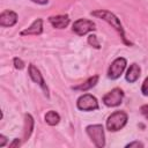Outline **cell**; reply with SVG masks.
Segmentation results:
<instances>
[{
	"label": "cell",
	"instance_id": "obj_1",
	"mask_svg": "<svg viewBox=\"0 0 148 148\" xmlns=\"http://www.w3.org/2000/svg\"><path fill=\"white\" fill-rule=\"evenodd\" d=\"M91 15H92V16H96V17H98V18H101V20L108 22L110 25H112V27L114 28V30H117V32L120 35V38L123 39V42H124L125 44H127V45H131V42L127 40L126 37H125L124 28H123V25H121V23H120V20H119L113 13H111V12H109V10H105V9H98V10L91 12Z\"/></svg>",
	"mask_w": 148,
	"mask_h": 148
},
{
	"label": "cell",
	"instance_id": "obj_2",
	"mask_svg": "<svg viewBox=\"0 0 148 148\" xmlns=\"http://www.w3.org/2000/svg\"><path fill=\"white\" fill-rule=\"evenodd\" d=\"M127 113L124 111H114L111 113L106 120V127L110 132H116L121 130L127 123Z\"/></svg>",
	"mask_w": 148,
	"mask_h": 148
},
{
	"label": "cell",
	"instance_id": "obj_3",
	"mask_svg": "<svg viewBox=\"0 0 148 148\" xmlns=\"http://www.w3.org/2000/svg\"><path fill=\"white\" fill-rule=\"evenodd\" d=\"M87 134L90 136L91 141L94 145L98 148H102L105 146V138H104V130L103 126L97 124V125H89L86 128Z\"/></svg>",
	"mask_w": 148,
	"mask_h": 148
},
{
	"label": "cell",
	"instance_id": "obj_4",
	"mask_svg": "<svg viewBox=\"0 0 148 148\" xmlns=\"http://www.w3.org/2000/svg\"><path fill=\"white\" fill-rule=\"evenodd\" d=\"M76 106L79 110L82 111H94L98 109V102L95 96L90 94H84L79 97L76 102Z\"/></svg>",
	"mask_w": 148,
	"mask_h": 148
},
{
	"label": "cell",
	"instance_id": "obj_5",
	"mask_svg": "<svg viewBox=\"0 0 148 148\" xmlns=\"http://www.w3.org/2000/svg\"><path fill=\"white\" fill-rule=\"evenodd\" d=\"M124 98V91L120 88H113L103 96V102L106 106H118Z\"/></svg>",
	"mask_w": 148,
	"mask_h": 148
},
{
	"label": "cell",
	"instance_id": "obj_6",
	"mask_svg": "<svg viewBox=\"0 0 148 148\" xmlns=\"http://www.w3.org/2000/svg\"><path fill=\"white\" fill-rule=\"evenodd\" d=\"M95 29V23L86 18H79L73 24V31L79 36H83L90 31H94Z\"/></svg>",
	"mask_w": 148,
	"mask_h": 148
},
{
	"label": "cell",
	"instance_id": "obj_7",
	"mask_svg": "<svg viewBox=\"0 0 148 148\" xmlns=\"http://www.w3.org/2000/svg\"><path fill=\"white\" fill-rule=\"evenodd\" d=\"M125 67H126V59L123 58V57L117 58L116 60H113V62H112L111 66L109 67L108 76H109L111 80L118 79V77L121 75V73L124 72Z\"/></svg>",
	"mask_w": 148,
	"mask_h": 148
},
{
	"label": "cell",
	"instance_id": "obj_8",
	"mask_svg": "<svg viewBox=\"0 0 148 148\" xmlns=\"http://www.w3.org/2000/svg\"><path fill=\"white\" fill-rule=\"evenodd\" d=\"M29 76L31 77V80L34 82H36V83H38L40 86V88L44 90L45 96L49 97V88H47V86H46V83H45V81H44V79H43L39 69L35 65H32V64L29 65Z\"/></svg>",
	"mask_w": 148,
	"mask_h": 148
},
{
	"label": "cell",
	"instance_id": "obj_9",
	"mask_svg": "<svg viewBox=\"0 0 148 148\" xmlns=\"http://www.w3.org/2000/svg\"><path fill=\"white\" fill-rule=\"evenodd\" d=\"M17 22V15L13 10H3L0 14V25L1 27H13Z\"/></svg>",
	"mask_w": 148,
	"mask_h": 148
},
{
	"label": "cell",
	"instance_id": "obj_10",
	"mask_svg": "<svg viewBox=\"0 0 148 148\" xmlns=\"http://www.w3.org/2000/svg\"><path fill=\"white\" fill-rule=\"evenodd\" d=\"M42 32H43V20L37 18L32 22V24L29 28L22 30L21 35L22 36H25V35H36L37 36V35H40Z\"/></svg>",
	"mask_w": 148,
	"mask_h": 148
},
{
	"label": "cell",
	"instance_id": "obj_11",
	"mask_svg": "<svg viewBox=\"0 0 148 148\" xmlns=\"http://www.w3.org/2000/svg\"><path fill=\"white\" fill-rule=\"evenodd\" d=\"M50 23L57 28V29H64L68 25L69 23V17L68 15H56V16H50L49 17Z\"/></svg>",
	"mask_w": 148,
	"mask_h": 148
},
{
	"label": "cell",
	"instance_id": "obj_12",
	"mask_svg": "<svg viewBox=\"0 0 148 148\" xmlns=\"http://www.w3.org/2000/svg\"><path fill=\"white\" fill-rule=\"evenodd\" d=\"M139 76H140V67L136 64H132L126 73V80L130 83H133L139 79Z\"/></svg>",
	"mask_w": 148,
	"mask_h": 148
},
{
	"label": "cell",
	"instance_id": "obj_13",
	"mask_svg": "<svg viewBox=\"0 0 148 148\" xmlns=\"http://www.w3.org/2000/svg\"><path fill=\"white\" fill-rule=\"evenodd\" d=\"M98 81V75H94L91 77H89L87 81H84L83 83L79 84V86H75L73 87L74 90H81V91H86V90H89L90 88H92Z\"/></svg>",
	"mask_w": 148,
	"mask_h": 148
},
{
	"label": "cell",
	"instance_id": "obj_14",
	"mask_svg": "<svg viewBox=\"0 0 148 148\" xmlns=\"http://www.w3.org/2000/svg\"><path fill=\"white\" fill-rule=\"evenodd\" d=\"M34 130V118L31 114L25 113L24 114V140H28L32 133Z\"/></svg>",
	"mask_w": 148,
	"mask_h": 148
},
{
	"label": "cell",
	"instance_id": "obj_15",
	"mask_svg": "<svg viewBox=\"0 0 148 148\" xmlns=\"http://www.w3.org/2000/svg\"><path fill=\"white\" fill-rule=\"evenodd\" d=\"M59 120H60V116L56 112V111H49V112H46V114H45V121L49 124V125H51V126H54V125H57L58 123H59Z\"/></svg>",
	"mask_w": 148,
	"mask_h": 148
},
{
	"label": "cell",
	"instance_id": "obj_16",
	"mask_svg": "<svg viewBox=\"0 0 148 148\" xmlns=\"http://www.w3.org/2000/svg\"><path fill=\"white\" fill-rule=\"evenodd\" d=\"M88 43H89L91 46H94L95 49H99V47H101V45H99V43H98V40H97V36H96V35H89V36H88Z\"/></svg>",
	"mask_w": 148,
	"mask_h": 148
},
{
	"label": "cell",
	"instance_id": "obj_17",
	"mask_svg": "<svg viewBox=\"0 0 148 148\" xmlns=\"http://www.w3.org/2000/svg\"><path fill=\"white\" fill-rule=\"evenodd\" d=\"M13 62H14V67H15L16 69H22V68L24 67V62H23L20 58H14Z\"/></svg>",
	"mask_w": 148,
	"mask_h": 148
},
{
	"label": "cell",
	"instance_id": "obj_18",
	"mask_svg": "<svg viewBox=\"0 0 148 148\" xmlns=\"http://www.w3.org/2000/svg\"><path fill=\"white\" fill-rule=\"evenodd\" d=\"M141 92H142L145 96H148V77H146L145 81H143V83H142Z\"/></svg>",
	"mask_w": 148,
	"mask_h": 148
},
{
	"label": "cell",
	"instance_id": "obj_19",
	"mask_svg": "<svg viewBox=\"0 0 148 148\" xmlns=\"http://www.w3.org/2000/svg\"><path fill=\"white\" fill-rule=\"evenodd\" d=\"M126 147L127 148H132V147H143V145L141 143V142H139V141H133V142H131V143H128V145H126Z\"/></svg>",
	"mask_w": 148,
	"mask_h": 148
},
{
	"label": "cell",
	"instance_id": "obj_20",
	"mask_svg": "<svg viewBox=\"0 0 148 148\" xmlns=\"http://www.w3.org/2000/svg\"><path fill=\"white\" fill-rule=\"evenodd\" d=\"M140 111H141V113L148 119V104H146V105H142L141 108H140Z\"/></svg>",
	"mask_w": 148,
	"mask_h": 148
},
{
	"label": "cell",
	"instance_id": "obj_21",
	"mask_svg": "<svg viewBox=\"0 0 148 148\" xmlns=\"http://www.w3.org/2000/svg\"><path fill=\"white\" fill-rule=\"evenodd\" d=\"M7 143V138L2 134H0V147H3Z\"/></svg>",
	"mask_w": 148,
	"mask_h": 148
},
{
	"label": "cell",
	"instance_id": "obj_22",
	"mask_svg": "<svg viewBox=\"0 0 148 148\" xmlns=\"http://www.w3.org/2000/svg\"><path fill=\"white\" fill-rule=\"evenodd\" d=\"M20 143H21V142H20L18 139H14V141H13L12 143H9V147H12V148H13V147H17V146H20Z\"/></svg>",
	"mask_w": 148,
	"mask_h": 148
},
{
	"label": "cell",
	"instance_id": "obj_23",
	"mask_svg": "<svg viewBox=\"0 0 148 148\" xmlns=\"http://www.w3.org/2000/svg\"><path fill=\"white\" fill-rule=\"evenodd\" d=\"M31 1L35 3H38V5H46L49 2V0H31Z\"/></svg>",
	"mask_w": 148,
	"mask_h": 148
}]
</instances>
